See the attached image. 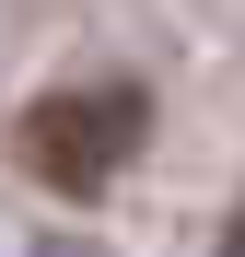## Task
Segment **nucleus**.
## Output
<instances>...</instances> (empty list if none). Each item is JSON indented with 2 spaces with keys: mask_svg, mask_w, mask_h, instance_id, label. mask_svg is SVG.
I'll use <instances>...</instances> for the list:
<instances>
[{
  "mask_svg": "<svg viewBox=\"0 0 245 257\" xmlns=\"http://www.w3.org/2000/svg\"><path fill=\"white\" fill-rule=\"evenodd\" d=\"M140 128H152L140 82H70V94L24 105V176L59 187V199H105L117 164L140 152Z\"/></svg>",
  "mask_w": 245,
  "mask_h": 257,
  "instance_id": "1",
  "label": "nucleus"
},
{
  "mask_svg": "<svg viewBox=\"0 0 245 257\" xmlns=\"http://www.w3.org/2000/svg\"><path fill=\"white\" fill-rule=\"evenodd\" d=\"M222 257H245V222H233V245H222Z\"/></svg>",
  "mask_w": 245,
  "mask_h": 257,
  "instance_id": "2",
  "label": "nucleus"
}]
</instances>
